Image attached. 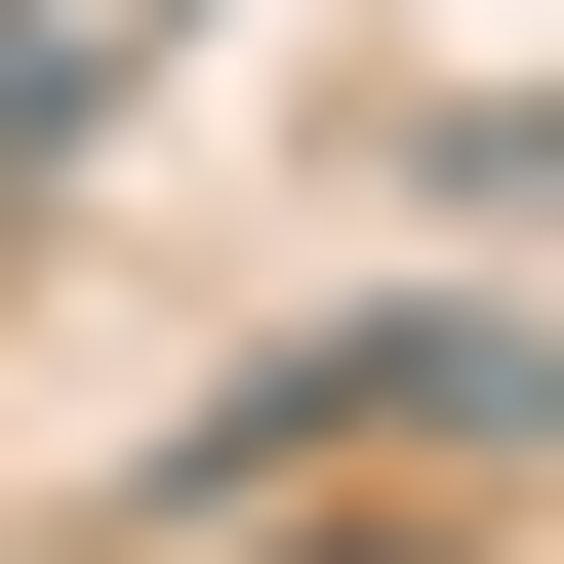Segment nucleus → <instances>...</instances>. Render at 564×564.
<instances>
[{"label": "nucleus", "mask_w": 564, "mask_h": 564, "mask_svg": "<svg viewBox=\"0 0 564 564\" xmlns=\"http://www.w3.org/2000/svg\"><path fill=\"white\" fill-rule=\"evenodd\" d=\"M282 444H564V364H524V323H323V364H242V403L162 444V524H242Z\"/></svg>", "instance_id": "1"}, {"label": "nucleus", "mask_w": 564, "mask_h": 564, "mask_svg": "<svg viewBox=\"0 0 564 564\" xmlns=\"http://www.w3.org/2000/svg\"><path fill=\"white\" fill-rule=\"evenodd\" d=\"M202 564H444V524H202Z\"/></svg>", "instance_id": "2"}]
</instances>
